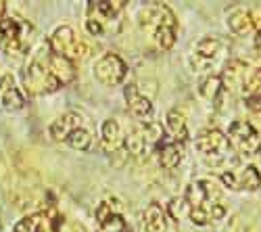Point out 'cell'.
<instances>
[{
	"mask_svg": "<svg viewBox=\"0 0 261 232\" xmlns=\"http://www.w3.org/2000/svg\"><path fill=\"white\" fill-rule=\"evenodd\" d=\"M184 205L188 209L190 222L197 226H207L226 216L222 191L209 180L190 182L184 195Z\"/></svg>",
	"mask_w": 261,
	"mask_h": 232,
	"instance_id": "cell-1",
	"label": "cell"
},
{
	"mask_svg": "<svg viewBox=\"0 0 261 232\" xmlns=\"http://www.w3.org/2000/svg\"><path fill=\"white\" fill-rule=\"evenodd\" d=\"M140 25L150 34L161 50L173 48L178 40V19L167 5L153 3L140 13Z\"/></svg>",
	"mask_w": 261,
	"mask_h": 232,
	"instance_id": "cell-2",
	"label": "cell"
},
{
	"mask_svg": "<svg viewBox=\"0 0 261 232\" xmlns=\"http://www.w3.org/2000/svg\"><path fill=\"white\" fill-rule=\"evenodd\" d=\"M34 38L36 32L30 21L17 15H7L5 19H0V48L7 55L13 57L28 55L34 44Z\"/></svg>",
	"mask_w": 261,
	"mask_h": 232,
	"instance_id": "cell-3",
	"label": "cell"
},
{
	"mask_svg": "<svg viewBox=\"0 0 261 232\" xmlns=\"http://www.w3.org/2000/svg\"><path fill=\"white\" fill-rule=\"evenodd\" d=\"M23 86H25L28 94H32V96L50 94L63 86L48 65L46 53H42L36 59H32V63L23 69Z\"/></svg>",
	"mask_w": 261,
	"mask_h": 232,
	"instance_id": "cell-4",
	"label": "cell"
},
{
	"mask_svg": "<svg viewBox=\"0 0 261 232\" xmlns=\"http://www.w3.org/2000/svg\"><path fill=\"white\" fill-rule=\"evenodd\" d=\"M197 149L213 167L226 165L234 159V149L222 130H203L197 136Z\"/></svg>",
	"mask_w": 261,
	"mask_h": 232,
	"instance_id": "cell-5",
	"label": "cell"
},
{
	"mask_svg": "<svg viewBox=\"0 0 261 232\" xmlns=\"http://www.w3.org/2000/svg\"><path fill=\"white\" fill-rule=\"evenodd\" d=\"M165 130L161 123H144V125H138V128H134L132 132L125 134V153L132 155V157H146L153 149H157L159 142L165 138Z\"/></svg>",
	"mask_w": 261,
	"mask_h": 232,
	"instance_id": "cell-6",
	"label": "cell"
},
{
	"mask_svg": "<svg viewBox=\"0 0 261 232\" xmlns=\"http://www.w3.org/2000/svg\"><path fill=\"white\" fill-rule=\"evenodd\" d=\"M48 46L55 55L67 59L71 63H77L88 55V46L77 38V34L69 25H59L48 38Z\"/></svg>",
	"mask_w": 261,
	"mask_h": 232,
	"instance_id": "cell-7",
	"label": "cell"
},
{
	"mask_svg": "<svg viewBox=\"0 0 261 232\" xmlns=\"http://www.w3.org/2000/svg\"><path fill=\"white\" fill-rule=\"evenodd\" d=\"M226 136L236 153H241V155L261 153V130L255 128L251 121H245V119L232 121Z\"/></svg>",
	"mask_w": 261,
	"mask_h": 232,
	"instance_id": "cell-8",
	"label": "cell"
},
{
	"mask_svg": "<svg viewBox=\"0 0 261 232\" xmlns=\"http://www.w3.org/2000/svg\"><path fill=\"white\" fill-rule=\"evenodd\" d=\"M88 17H86V30L92 36H105L109 32V23L119 17V13L125 9V3H88Z\"/></svg>",
	"mask_w": 261,
	"mask_h": 232,
	"instance_id": "cell-9",
	"label": "cell"
},
{
	"mask_svg": "<svg viewBox=\"0 0 261 232\" xmlns=\"http://www.w3.org/2000/svg\"><path fill=\"white\" fill-rule=\"evenodd\" d=\"M125 73H127L125 61L115 53H109V55L100 57L94 65V78L100 84H105V86H115V84L123 82Z\"/></svg>",
	"mask_w": 261,
	"mask_h": 232,
	"instance_id": "cell-10",
	"label": "cell"
},
{
	"mask_svg": "<svg viewBox=\"0 0 261 232\" xmlns=\"http://www.w3.org/2000/svg\"><path fill=\"white\" fill-rule=\"evenodd\" d=\"M222 182L224 186L232 188V191H257L261 186V172L255 165H245V167H232L228 172H222Z\"/></svg>",
	"mask_w": 261,
	"mask_h": 232,
	"instance_id": "cell-11",
	"label": "cell"
},
{
	"mask_svg": "<svg viewBox=\"0 0 261 232\" xmlns=\"http://www.w3.org/2000/svg\"><path fill=\"white\" fill-rule=\"evenodd\" d=\"M222 55V42L217 38H205L201 40L192 50V67L197 71L209 69Z\"/></svg>",
	"mask_w": 261,
	"mask_h": 232,
	"instance_id": "cell-12",
	"label": "cell"
},
{
	"mask_svg": "<svg viewBox=\"0 0 261 232\" xmlns=\"http://www.w3.org/2000/svg\"><path fill=\"white\" fill-rule=\"evenodd\" d=\"M0 105L7 111H19L25 107V96L19 90L17 82L11 73H5L0 78Z\"/></svg>",
	"mask_w": 261,
	"mask_h": 232,
	"instance_id": "cell-13",
	"label": "cell"
},
{
	"mask_svg": "<svg viewBox=\"0 0 261 232\" xmlns=\"http://www.w3.org/2000/svg\"><path fill=\"white\" fill-rule=\"evenodd\" d=\"M84 128V117L82 113H75V111H67L63 113L61 117H57L50 125V138L55 142H65L75 130Z\"/></svg>",
	"mask_w": 261,
	"mask_h": 232,
	"instance_id": "cell-14",
	"label": "cell"
},
{
	"mask_svg": "<svg viewBox=\"0 0 261 232\" xmlns=\"http://www.w3.org/2000/svg\"><path fill=\"white\" fill-rule=\"evenodd\" d=\"M96 222H98V232H129L123 216L115 212L109 201L96 207Z\"/></svg>",
	"mask_w": 261,
	"mask_h": 232,
	"instance_id": "cell-15",
	"label": "cell"
},
{
	"mask_svg": "<svg viewBox=\"0 0 261 232\" xmlns=\"http://www.w3.org/2000/svg\"><path fill=\"white\" fill-rule=\"evenodd\" d=\"M123 96H125V107L127 111L132 113L136 119H146L150 113H153V102H150L140 90L136 84H127L125 90H123Z\"/></svg>",
	"mask_w": 261,
	"mask_h": 232,
	"instance_id": "cell-16",
	"label": "cell"
},
{
	"mask_svg": "<svg viewBox=\"0 0 261 232\" xmlns=\"http://www.w3.org/2000/svg\"><path fill=\"white\" fill-rule=\"evenodd\" d=\"M157 157H159V163L163 167H167V170H171V167H178L180 161L184 159V144L178 142V140H173L165 134V138L159 142L157 146Z\"/></svg>",
	"mask_w": 261,
	"mask_h": 232,
	"instance_id": "cell-17",
	"label": "cell"
},
{
	"mask_svg": "<svg viewBox=\"0 0 261 232\" xmlns=\"http://www.w3.org/2000/svg\"><path fill=\"white\" fill-rule=\"evenodd\" d=\"M100 140L109 155H115L125 151V136L119 130V123L115 119H107L100 128Z\"/></svg>",
	"mask_w": 261,
	"mask_h": 232,
	"instance_id": "cell-18",
	"label": "cell"
},
{
	"mask_svg": "<svg viewBox=\"0 0 261 232\" xmlns=\"http://www.w3.org/2000/svg\"><path fill=\"white\" fill-rule=\"evenodd\" d=\"M46 59H48V65L53 69V73L57 75V80L63 84V86H67V84H71L77 75V69H75V63L63 59L59 55H55L50 48L46 50Z\"/></svg>",
	"mask_w": 261,
	"mask_h": 232,
	"instance_id": "cell-19",
	"label": "cell"
},
{
	"mask_svg": "<svg viewBox=\"0 0 261 232\" xmlns=\"http://www.w3.org/2000/svg\"><path fill=\"white\" fill-rule=\"evenodd\" d=\"M142 232H167V214L161 209V205L150 203L140 220Z\"/></svg>",
	"mask_w": 261,
	"mask_h": 232,
	"instance_id": "cell-20",
	"label": "cell"
},
{
	"mask_svg": "<svg viewBox=\"0 0 261 232\" xmlns=\"http://www.w3.org/2000/svg\"><path fill=\"white\" fill-rule=\"evenodd\" d=\"M53 218L46 212H38L19 220L13 232H53Z\"/></svg>",
	"mask_w": 261,
	"mask_h": 232,
	"instance_id": "cell-21",
	"label": "cell"
},
{
	"mask_svg": "<svg viewBox=\"0 0 261 232\" xmlns=\"http://www.w3.org/2000/svg\"><path fill=\"white\" fill-rule=\"evenodd\" d=\"M201 94H203L205 100L211 102V107H220L222 98H224V94H226L222 75H207V78L201 82Z\"/></svg>",
	"mask_w": 261,
	"mask_h": 232,
	"instance_id": "cell-22",
	"label": "cell"
},
{
	"mask_svg": "<svg viewBox=\"0 0 261 232\" xmlns=\"http://www.w3.org/2000/svg\"><path fill=\"white\" fill-rule=\"evenodd\" d=\"M167 128H169V134L173 140L178 142H186L188 140V125H186V117L178 111V109H171L167 113Z\"/></svg>",
	"mask_w": 261,
	"mask_h": 232,
	"instance_id": "cell-23",
	"label": "cell"
},
{
	"mask_svg": "<svg viewBox=\"0 0 261 232\" xmlns=\"http://www.w3.org/2000/svg\"><path fill=\"white\" fill-rule=\"evenodd\" d=\"M228 28H230L234 34H238V36H247V34L255 32L253 21H251V11L238 9V11L230 13V17H228Z\"/></svg>",
	"mask_w": 261,
	"mask_h": 232,
	"instance_id": "cell-24",
	"label": "cell"
},
{
	"mask_svg": "<svg viewBox=\"0 0 261 232\" xmlns=\"http://www.w3.org/2000/svg\"><path fill=\"white\" fill-rule=\"evenodd\" d=\"M65 144H69L71 149H77V151H90L92 146V134L86 130V125L80 130H75L67 140H65Z\"/></svg>",
	"mask_w": 261,
	"mask_h": 232,
	"instance_id": "cell-25",
	"label": "cell"
},
{
	"mask_svg": "<svg viewBox=\"0 0 261 232\" xmlns=\"http://www.w3.org/2000/svg\"><path fill=\"white\" fill-rule=\"evenodd\" d=\"M53 232H86V228L80 222H75L67 216L57 214L53 218Z\"/></svg>",
	"mask_w": 261,
	"mask_h": 232,
	"instance_id": "cell-26",
	"label": "cell"
},
{
	"mask_svg": "<svg viewBox=\"0 0 261 232\" xmlns=\"http://www.w3.org/2000/svg\"><path fill=\"white\" fill-rule=\"evenodd\" d=\"M255 46L261 50V30H259V32H255Z\"/></svg>",
	"mask_w": 261,
	"mask_h": 232,
	"instance_id": "cell-27",
	"label": "cell"
},
{
	"mask_svg": "<svg viewBox=\"0 0 261 232\" xmlns=\"http://www.w3.org/2000/svg\"><path fill=\"white\" fill-rule=\"evenodd\" d=\"M5 11H7V3H0V19H5V17H7Z\"/></svg>",
	"mask_w": 261,
	"mask_h": 232,
	"instance_id": "cell-28",
	"label": "cell"
}]
</instances>
